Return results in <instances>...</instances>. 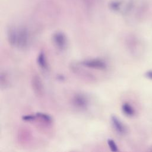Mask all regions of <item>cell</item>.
<instances>
[{
	"label": "cell",
	"instance_id": "cell-12",
	"mask_svg": "<svg viewBox=\"0 0 152 152\" xmlns=\"http://www.w3.org/2000/svg\"><path fill=\"white\" fill-rule=\"evenodd\" d=\"M22 119L24 121H36V115H26L22 116Z\"/></svg>",
	"mask_w": 152,
	"mask_h": 152
},
{
	"label": "cell",
	"instance_id": "cell-3",
	"mask_svg": "<svg viewBox=\"0 0 152 152\" xmlns=\"http://www.w3.org/2000/svg\"><path fill=\"white\" fill-rule=\"evenodd\" d=\"M71 102L76 109L80 110H86L89 105L88 97L82 93H77L74 94L72 98Z\"/></svg>",
	"mask_w": 152,
	"mask_h": 152
},
{
	"label": "cell",
	"instance_id": "cell-2",
	"mask_svg": "<svg viewBox=\"0 0 152 152\" xmlns=\"http://www.w3.org/2000/svg\"><path fill=\"white\" fill-rule=\"evenodd\" d=\"M80 64L84 67L97 69V70H106L107 68V65L106 61L101 58H91L82 61Z\"/></svg>",
	"mask_w": 152,
	"mask_h": 152
},
{
	"label": "cell",
	"instance_id": "cell-5",
	"mask_svg": "<svg viewBox=\"0 0 152 152\" xmlns=\"http://www.w3.org/2000/svg\"><path fill=\"white\" fill-rule=\"evenodd\" d=\"M110 122L113 129L118 134L124 135L127 133V127L116 115H112L110 116Z\"/></svg>",
	"mask_w": 152,
	"mask_h": 152
},
{
	"label": "cell",
	"instance_id": "cell-8",
	"mask_svg": "<svg viewBox=\"0 0 152 152\" xmlns=\"http://www.w3.org/2000/svg\"><path fill=\"white\" fill-rule=\"evenodd\" d=\"M121 110L122 113L128 117H132L135 114L134 107L128 102H125L122 104Z\"/></svg>",
	"mask_w": 152,
	"mask_h": 152
},
{
	"label": "cell",
	"instance_id": "cell-7",
	"mask_svg": "<svg viewBox=\"0 0 152 152\" xmlns=\"http://www.w3.org/2000/svg\"><path fill=\"white\" fill-rule=\"evenodd\" d=\"M36 62L39 67L43 71H48L49 70V64L47 61L46 56L43 51H41L37 55L36 58Z\"/></svg>",
	"mask_w": 152,
	"mask_h": 152
},
{
	"label": "cell",
	"instance_id": "cell-9",
	"mask_svg": "<svg viewBox=\"0 0 152 152\" xmlns=\"http://www.w3.org/2000/svg\"><path fill=\"white\" fill-rule=\"evenodd\" d=\"M35 115L36 120H39L40 121L48 124H50L53 122L52 117L46 113L37 112L35 113Z\"/></svg>",
	"mask_w": 152,
	"mask_h": 152
},
{
	"label": "cell",
	"instance_id": "cell-14",
	"mask_svg": "<svg viewBox=\"0 0 152 152\" xmlns=\"http://www.w3.org/2000/svg\"><path fill=\"white\" fill-rule=\"evenodd\" d=\"M57 78L59 80V81H64V80H65V77H64V75H58V76H57Z\"/></svg>",
	"mask_w": 152,
	"mask_h": 152
},
{
	"label": "cell",
	"instance_id": "cell-10",
	"mask_svg": "<svg viewBox=\"0 0 152 152\" xmlns=\"http://www.w3.org/2000/svg\"><path fill=\"white\" fill-rule=\"evenodd\" d=\"M10 84L9 75L6 71H1L0 74V87L2 90L6 89Z\"/></svg>",
	"mask_w": 152,
	"mask_h": 152
},
{
	"label": "cell",
	"instance_id": "cell-4",
	"mask_svg": "<svg viewBox=\"0 0 152 152\" xmlns=\"http://www.w3.org/2000/svg\"><path fill=\"white\" fill-rule=\"evenodd\" d=\"M52 42L54 46L60 51L65 50L68 46V39L66 35L61 31H56L52 36Z\"/></svg>",
	"mask_w": 152,
	"mask_h": 152
},
{
	"label": "cell",
	"instance_id": "cell-11",
	"mask_svg": "<svg viewBox=\"0 0 152 152\" xmlns=\"http://www.w3.org/2000/svg\"><path fill=\"white\" fill-rule=\"evenodd\" d=\"M107 144L108 147H109L110 150L112 151L117 152V151H119L118 147L117 144H116L115 141L113 140H112V139H108L107 140Z\"/></svg>",
	"mask_w": 152,
	"mask_h": 152
},
{
	"label": "cell",
	"instance_id": "cell-6",
	"mask_svg": "<svg viewBox=\"0 0 152 152\" xmlns=\"http://www.w3.org/2000/svg\"><path fill=\"white\" fill-rule=\"evenodd\" d=\"M31 84L34 93L37 96H42L44 93V86L41 78L38 75L32 77Z\"/></svg>",
	"mask_w": 152,
	"mask_h": 152
},
{
	"label": "cell",
	"instance_id": "cell-1",
	"mask_svg": "<svg viewBox=\"0 0 152 152\" xmlns=\"http://www.w3.org/2000/svg\"><path fill=\"white\" fill-rule=\"evenodd\" d=\"M7 39L11 46L26 50L31 44V36L24 27H11L7 31Z\"/></svg>",
	"mask_w": 152,
	"mask_h": 152
},
{
	"label": "cell",
	"instance_id": "cell-13",
	"mask_svg": "<svg viewBox=\"0 0 152 152\" xmlns=\"http://www.w3.org/2000/svg\"><path fill=\"white\" fill-rule=\"evenodd\" d=\"M145 75L147 78L152 80V70H149L147 71L145 74Z\"/></svg>",
	"mask_w": 152,
	"mask_h": 152
}]
</instances>
